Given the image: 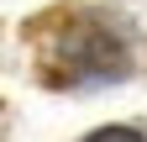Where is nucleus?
Returning <instances> with one entry per match:
<instances>
[{
    "instance_id": "obj_2",
    "label": "nucleus",
    "mask_w": 147,
    "mask_h": 142,
    "mask_svg": "<svg viewBox=\"0 0 147 142\" xmlns=\"http://www.w3.org/2000/svg\"><path fill=\"white\" fill-rule=\"evenodd\" d=\"M84 142H147V137H142V132H131V126H105V132L84 137Z\"/></svg>"
},
{
    "instance_id": "obj_1",
    "label": "nucleus",
    "mask_w": 147,
    "mask_h": 142,
    "mask_svg": "<svg viewBox=\"0 0 147 142\" xmlns=\"http://www.w3.org/2000/svg\"><path fill=\"white\" fill-rule=\"evenodd\" d=\"M37 58L42 79L68 90V84H105L126 74V42L89 11H58L37 26Z\"/></svg>"
}]
</instances>
